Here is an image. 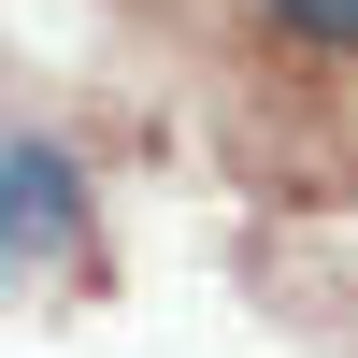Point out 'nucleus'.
<instances>
[{"instance_id":"nucleus-1","label":"nucleus","mask_w":358,"mask_h":358,"mask_svg":"<svg viewBox=\"0 0 358 358\" xmlns=\"http://www.w3.org/2000/svg\"><path fill=\"white\" fill-rule=\"evenodd\" d=\"M0 258L29 287H72L101 258V215H86V158L57 129H0Z\"/></svg>"},{"instance_id":"nucleus-2","label":"nucleus","mask_w":358,"mask_h":358,"mask_svg":"<svg viewBox=\"0 0 358 358\" xmlns=\"http://www.w3.org/2000/svg\"><path fill=\"white\" fill-rule=\"evenodd\" d=\"M258 29L301 57H358V0H258Z\"/></svg>"}]
</instances>
